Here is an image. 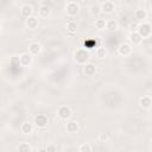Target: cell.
Returning a JSON list of instances; mask_svg holds the SVG:
<instances>
[{
	"mask_svg": "<svg viewBox=\"0 0 152 152\" xmlns=\"http://www.w3.org/2000/svg\"><path fill=\"white\" fill-rule=\"evenodd\" d=\"M137 31L139 32V34H140L142 38H147V37H150L151 33H152V27H151V25H150L148 23H142V24L138 25Z\"/></svg>",
	"mask_w": 152,
	"mask_h": 152,
	"instance_id": "6da1fadb",
	"label": "cell"
},
{
	"mask_svg": "<svg viewBox=\"0 0 152 152\" xmlns=\"http://www.w3.org/2000/svg\"><path fill=\"white\" fill-rule=\"evenodd\" d=\"M65 10H66V13H68L70 17H74V15H76V14L78 13V11H80V8H78V5H77L76 2H74V1H70V2H68V5H66Z\"/></svg>",
	"mask_w": 152,
	"mask_h": 152,
	"instance_id": "7a4b0ae2",
	"label": "cell"
},
{
	"mask_svg": "<svg viewBox=\"0 0 152 152\" xmlns=\"http://www.w3.org/2000/svg\"><path fill=\"white\" fill-rule=\"evenodd\" d=\"M57 115L61 118V119H68V118H70V115H71V110H70V108L68 107V106H61L59 108H58V110H57Z\"/></svg>",
	"mask_w": 152,
	"mask_h": 152,
	"instance_id": "3957f363",
	"label": "cell"
},
{
	"mask_svg": "<svg viewBox=\"0 0 152 152\" xmlns=\"http://www.w3.org/2000/svg\"><path fill=\"white\" fill-rule=\"evenodd\" d=\"M34 125H36L37 127H39V128L45 127V126L48 125V118H46L45 115H43V114L37 115V116L34 118Z\"/></svg>",
	"mask_w": 152,
	"mask_h": 152,
	"instance_id": "277c9868",
	"label": "cell"
},
{
	"mask_svg": "<svg viewBox=\"0 0 152 152\" xmlns=\"http://www.w3.org/2000/svg\"><path fill=\"white\" fill-rule=\"evenodd\" d=\"M75 58H76L77 62H80V63H84V62L88 61L89 55H88V52H86L84 50L81 49V50H78V51L75 53Z\"/></svg>",
	"mask_w": 152,
	"mask_h": 152,
	"instance_id": "5b68a950",
	"label": "cell"
},
{
	"mask_svg": "<svg viewBox=\"0 0 152 152\" xmlns=\"http://www.w3.org/2000/svg\"><path fill=\"white\" fill-rule=\"evenodd\" d=\"M101 10H102L104 13H112V12L114 11V4H113V1H110V0L104 1V2L101 5Z\"/></svg>",
	"mask_w": 152,
	"mask_h": 152,
	"instance_id": "8992f818",
	"label": "cell"
},
{
	"mask_svg": "<svg viewBox=\"0 0 152 152\" xmlns=\"http://www.w3.org/2000/svg\"><path fill=\"white\" fill-rule=\"evenodd\" d=\"M26 26L30 28V30H34L37 26H38V18L31 15L28 18H26Z\"/></svg>",
	"mask_w": 152,
	"mask_h": 152,
	"instance_id": "52a82bcc",
	"label": "cell"
},
{
	"mask_svg": "<svg viewBox=\"0 0 152 152\" xmlns=\"http://www.w3.org/2000/svg\"><path fill=\"white\" fill-rule=\"evenodd\" d=\"M19 58H20V64L24 65V66H27V65L31 63V61H32V55H31L30 52H27V53H23Z\"/></svg>",
	"mask_w": 152,
	"mask_h": 152,
	"instance_id": "ba28073f",
	"label": "cell"
},
{
	"mask_svg": "<svg viewBox=\"0 0 152 152\" xmlns=\"http://www.w3.org/2000/svg\"><path fill=\"white\" fill-rule=\"evenodd\" d=\"M20 12H21V15H23V17L28 18V17H31V15H32L33 10H32V7H31L30 5H24V6L21 7Z\"/></svg>",
	"mask_w": 152,
	"mask_h": 152,
	"instance_id": "9c48e42d",
	"label": "cell"
},
{
	"mask_svg": "<svg viewBox=\"0 0 152 152\" xmlns=\"http://www.w3.org/2000/svg\"><path fill=\"white\" fill-rule=\"evenodd\" d=\"M40 49L42 48H40V45L38 43H31L28 45V52L31 55H38L40 52Z\"/></svg>",
	"mask_w": 152,
	"mask_h": 152,
	"instance_id": "30bf717a",
	"label": "cell"
},
{
	"mask_svg": "<svg viewBox=\"0 0 152 152\" xmlns=\"http://www.w3.org/2000/svg\"><path fill=\"white\" fill-rule=\"evenodd\" d=\"M142 39H144V38L139 34L138 31H133V32L131 33V42H132L133 44H140Z\"/></svg>",
	"mask_w": 152,
	"mask_h": 152,
	"instance_id": "8fae6325",
	"label": "cell"
},
{
	"mask_svg": "<svg viewBox=\"0 0 152 152\" xmlns=\"http://www.w3.org/2000/svg\"><path fill=\"white\" fill-rule=\"evenodd\" d=\"M139 103H140V106H141L142 108H150L151 104H152V100H151L150 96H142V97L140 99Z\"/></svg>",
	"mask_w": 152,
	"mask_h": 152,
	"instance_id": "7c38bea8",
	"label": "cell"
},
{
	"mask_svg": "<svg viewBox=\"0 0 152 152\" xmlns=\"http://www.w3.org/2000/svg\"><path fill=\"white\" fill-rule=\"evenodd\" d=\"M50 13H51V10H50V7H48V6H42V7L38 10V14H39L40 18H46V17L50 15Z\"/></svg>",
	"mask_w": 152,
	"mask_h": 152,
	"instance_id": "4fadbf2b",
	"label": "cell"
},
{
	"mask_svg": "<svg viewBox=\"0 0 152 152\" xmlns=\"http://www.w3.org/2000/svg\"><path fill=\"white\" fill-rule=\"evenodd\" d=\"M119 53L121 56H127L131 53V46L128 44H121L119 46Z\"/></svg>",
	"mask_w": 152,
	"mask_h": 152,
	"instance_id": "5bb4252c",
	"label": "cell"
},
{
	"mask_svg": "<svg viewBox=\"0 0 152 152\" xmlns=\"http://www.w3.org/2000/svg\"><path fill=\"white\" fill-rule=\"evenodd\" d=\"M66 131L69 133H76L78 131V125L76 121H70L66 124Z\"/></svg>",
	"mask_w": 152,
	"mask_h": 152,
	"instance_id": "9a60e30c",
	"label": "cell"
},
{
	"mask_svg": "<svg viewBox=\"0 0 152 152\" xmlns=\"http://www.w3.org/2000/svg\"><path fill=\"white\" fill-rule=\"evenodd\" d=\"M146 17H147V14H146V11H145V10L139 8V10L135 11V19H137V20L144 21V20L146 19Z\"/></svg>",
	"mask_w": 152,
	"mask_h": 152,
	"instance_id": "2e32d148",
	"label": "cell"
},
{
	"mask_svg": "<svg viewBox=\"0 0 152 152\" xmlns=\"http://www.w3.org/2000/svg\"><path fill=\"white\" fill-rule=\"evenodd\" d=\"M32 131H33V125H32V124H30V122H24V124L21 125V132H23L24 134H30V133H32Z\"/></svg>",
	"mask_w": 152,
	"mask_h": 152,
	"instance_id": "e0dca14e",
	"label": "cell"
},
{
	"mask_svg": "<svg viewBox=\"0 0 152 152\" xmlns=\"http://www.w3.org/2000/svg\"><path fill=\"white\" fill-rule=\"evenodd\" d=\"M95 71H96V69H95V65L94 64H86V66H84V74L87 75V76H93L94 74H95Z\"/></svg>",
	"mask_w": 152,
	"mask_h": 152,
	"instance_id": "ac0fdd59",
	"label": "cell"
},
{
	"mask_svg": "<svg viewBox=\"0 0 152 152\" xmlns=\"http://www.w3.org/2000/svg\"><path fill=\"white\" fill-rule=\"evenodd\" d=\"M66 30H68L69 34L75 33L76 30H77V25H76V23H74V21H69V23L66 24Z\"/></svg>",
	"mask_w": 152,
	"mask_h": 152,
	"instance_id": "d6986e66",
	"label": "cell"
},
{
	"mask_svg": "<svg viewBox=\"0 0 152 152\" xmlns=\"http://www.w3.org/2000/svg\"><path fill=\"white\" fill-rule=\"evenodd\" d=\"M83 45H84V48H86V49L91 50V49H94V48L96 46V40H94V39L84 40V42H83Z\"/></svg>",
	"mask_w": 152,
	"mask_h": 152,
	"instance_id": "ffe728a7",
	"label": "cell"
},
{
	"mask_svg": "<svg viewBox=\"0 0 152 152\" xmlns=\"http://www.w3.org/2000/svg\"><path fill=\"white\" fill-rule=\"evenodd\" d=\"M107 26V21L104 19H97L95 21V27L99 28V30H104Z\"/></svg>",
	"mask_w": 152,
	"mask_h": 152,
	"instance_id": "44dd1931",
	"label": "cell"
},
{
	"mask_svg": "<svg viewBox=\"0 0 152 152\" xmlns=\"http://www.w3.org/2000/svg\"><path fill=\"white\" fill-rule=\"evenodd\" d=\"M106 28L109 30V31H115V30L118 28V23H116L115 20H108Z\"/></svg>",
	"mask_w": 152,
	"mask_h": 152,
	"instance_id": "7402d4cb",
	"label": "cell"
},
{
	"mask_svg": "<svg viewBox=\"0 0 152 152\" xmlns=\"http://www.w3.org/2000/svg\"><path fill=\"white\" fill-rule=\"evenodd\" d=\"M18 150H19L20 152H30L32 148H31V146H30L28 144H26V142H23V144H20V145H19Z\"/></svg>",
	"mask_w": 152,
	"mask_h": 152,
	"instance_id": "603a6c76",
	"label": "cell"
},
{
	"mask_svg": "<svg viewBox=\"0 0 152 152\" xmlns=\"http://www.w3.org/2000/svg\"><path fill=\"white\" fill-rule=\"evenodd\" d=\"M96 55H97V57L99 58H103V57H106V55H107V50L104 49V48H97V50H96Z\"/></svg>",
	"mask_w": 152,
	"mask_h": 152,
	"instance_id": "cb8c5ba5",
	"label": "cell"
},
{
	"mask_svg": "<svg viewBox=\"0 0 152 152\" xmlns=\"http://www.w3.org/2000/svg\"><path fill=\"white\" fill-rule=\"evenodd\" d=\"M78 151H81V152H90L91 151V146L88 145V144H82V145H80Z\"/></svg>",
	"mask_w": 152,
	"mask_h": 152,
	"instance_id": "d4e9b609",
	"label": "cell"
},
{
	"mask_svg": "<svg viewBox=\"0 0 152 152\" xmlns=\"http://www.w3.org/2000/svg\"><path fill=\"white\" fill-rule=\"evenodd\" d=\"M101 11H102V10H101V6H99V5H93V6H91V13H93V14L97 15Z\"/></svg>",
	"mask_w": 152,
	"mask_h": 152,
	"instance_id": "484cf974",
	"label": "cell"
},
{
	"mask_svg": "<svg viewBox=\"0 0 152 152\" xmlns=\"http://www.w3.org/2000/svg\"><path fill=\"white\" fill-rule=\"evenodd\" d=\"M45 151H48V152H55V151H57V146L56 145H48L46 147H45Z\"/></svg>",
	"mask_w": 152,
	"mask_h": 152,
	"instance_id": "4316f807",
	"label": "cell"
},
{
	"mask_svg": "<svg viewBox=\"0 0 152 152\" xmlns=\"http://www.w3.org/2000/svg\"><path fill=\"white\" fill-rule=\"evenodd\" d=\"M99 140H100L101 142H106V141L108 140V135H107L106 133H102V134L99 135Z\"/></svg>",
	"mask_w": 152,
	"mask_h": 152,
	"instance_id": "83f0119b",
	"label": "cell"
},
{
	"mask_svg": "<svg viewBox=\"0 0 152 152\" xmlns=\"http://www.w3.org/2000/svg\"><path fill=\"white\" fill-rule=\"evenodd\" d=\"M138 1H140V2H141V1H145V0H138Z\"/></svg>",
	"mask_w": 152,
	"mask_h": 152,
	"instance_id": "f1b7e54d",
	"label": "cell"
},
{
	"mask_svg": "<svg viewBox=\"0 0 152 152\" xmlns=\"http://www.w3.org/2000/svg\"><path fill=\"white\" fill-rule=\"evenodd\" d=\"M151 13H152V5H151Z\"/></svg>",
	"mask_w": 152,
	"mask_h": 152,
	"instance_id": "f546056e",
	"label": "cell"
}]
</instances>
